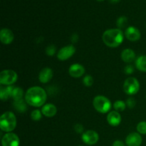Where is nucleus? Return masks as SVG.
Segmentation results:
<instances>
[{
  "label": "nucleus",
  "instance_id": "f257e3e1",
  "mask_svg": "<svg viewBox=\"0 0 146 146\" xmlns=\"http://www.w3.org/2000/svg\"><path fill=\"white\" fill-rule=\"evenodd\" d=\"M25 101L27 104L33 107L43 106L47 99L45 90L40 86H33L29 88L25 94Z\"/></svg>",
  "mask_w": 146,
  "mask_h": 146
},
{
  "label": "nucleus",
  "instance_id": "f03ea898",
  "mask_svg": "<svg viewBox=\"0 0 146 146\" xmlns=\"http://www.w3.org/2000/svg\"><path fill=\"white\" fill-rule=\"evenodd\" d=\"M124 34L120 29H110L104 31L102 40L104 44L111 48H116L123 43Z\"/></svg>",
  "mask_w": 146,
  "mask_h": 146
},
{
  "label": "nucleus",
  "instance_id": "7ed1b4c3",
  "mask_svg": "<svg viewBox=\"0 0 146 146\" xmlns=\"http://www.w3.org/2000/svg\"><path fill=\"white\" fill-rule=\"evenodd\" d=\"M17 118L11 111L4 113L0 118V128L6 133L12 132L17 127Z\"/></svg>",
  "mask_w": 146,
  "mask_h": 146
},
{
  "label": "nucleus",
  "instance_id": "20e7f679",
  "mask_svg": "<svg viewBox=\"0 0 146 146\" xmlns=\"http://www.w3.org/2000/svg\"><path fill=\"white\" fill-rule=\"evenodd\" d=\"M94 108L101 113H106L111 110L112 104L111 101L104 96H97L93 101Z\"/></svg>",
  "mask_w": 146,
  "mask_h": 146
},
{
  "label": "nucleus",
  "instance_id": "39448f33",
  "mask_svg": "<svg viewBox=\"0 0 146 146\" xmlns=\"http://www.w3.org/2000/svg\"><path fill=\"white\" fill-rule=\"evenodd\" d=\"M140 83L138 79L134 77L128 78L123 84L124 92L129 96H133L136 94L139 91Z\"/></svg>",
  "mask_w": 146,
  "mask_h": 146
},
{
  "label": "nucleus",
  "instance_id": "423d86ee",
  "mask_svg": "<svg viewBox=\"0 0 146 146\" xmlns=\"http://www.w3.org/2000/svg\"><path fill=\"white\" fill-rule=\"evenodd\" d=\"M18 79L17 72L13 70H4L0 73V84L2 85L11 86Z\"/></svg>",
  "mask_w": 146,
  "mask_h": 146
},
{
  "label": "nucleus",
  "instance_id": "0eeeda50",
  "mask_svg": "<svg viewBox=\"0 0 146 146\" xmlns=\"http://www.w3.org/2000/svg\"><path fill=\"white\" fill-rule=\"evenodd\" d=\"M1 144L2 146H19V138L14 133H7L2 137Z\"/></svg>",
  "mask_w": 146,
  "mask_h": 146
},
{
  "label": "nucleus",
  "instance_id": "6e6552de",
  "mask_svg": "<svg viewBox=\"0 0 146 146\" xmlns=\"http://www.w3.org/2000/svg\"><path fill=\"white\" fill-rule=\"evenodd\" d=\"M76 48L73 45H68L61 48L57 54V58L60 61H66L68 58L72 57L75 54Z\"/></svg>",
  "mask_w": 146,
  "mask_h": 146
},
{
  "label": "nucleus",
  "instance_id": "1a4fd4ad",
  "mask_svg": "<svg viewBox=\"0 0 146 146\" xmlns=\"http://www.w3.org/2000/svg\"><path fill=\"white\" fill-rule=\"evenodd\" d=\"M82 141L84 143L87 144L88 145H93L97 143V142L99 140V135L97 132L93 130H88L83 133L82 135Z\"/></svg>",
  "mask_w": 146,
  "mask_h": 146
},
{
  "label": "nucleus",
  "instance_id": "9d476101",
  "mask_svg": "<svg viewBox=\"0 0 146 146\" xmlns=\"http://www.w3.org/2000/svg\"><path fill=\"white\" fill-rule=\"evenodd\" d=\"M143 138L138 133H131L125 138V143L128 146H141Z\"/></svg>",
  "mask_w": 146,
  "mask_h": 146
},
{
  "label": "nucleus",
  "instance_id": "9b49d317",
  "mask_svg": "<svg viewBox=\"0 0 146 146\" xmlns=\"http://www.w3.org/2000/svg\"><path fill=\"white\" fill-rule=\"evenodd\" d=\"M14 36L12 31L9 29L4 28L0 31V41L5 45H9L14 41Z\"/></svg>",
  "mask_w": 146,
  "mask_h": 146
},
{
  "label": "nucleus",
  "instance_id": "f8f14e48",
  "mask_svg": "<svg viewBox=\"0 0 146 146\" xmlns=\"http://www.w3.org/2000/svg\"><path fill=\"white\" fill-rule=\"evenodd\" d=\"M125 36L131 41H136L141 38V34L139 29L135 27H128L125 31Z\"/></svg>",
  "mask_w": 146,
  "mask_h": 146
},
{
  "label": "nucleus",
  "instance_id": "ddd939ff",
  "mask_svg": "<svg viewBox=\"0 0 146 146\" xmlns=\"http://www.w3.org/2000/svg\"><path fill=\"white\" fill-rule=\"evenodd\" d=\"M68 74L74 78H79L85 74V68L81 64H74L69 67Z\"/></svg>",
  "mask_w": 146,
  "mask_h": 146
},
{
  "label": "nucleus",
  "instance_id": "4468645a",
  "mask_svg": "<svg viewBox=\"0 0 146 146\" xmlns=\"http://www.w3.org/2000/svg\"><path fill=\"white\" fill-rule=\"evenodd\" d=\"M107 122L111 126H118L121 123V114L116 111H111L107 115Z\"/></svg>",
  "mask_w": 146,
  "mask_h": 146
},
{
  "label": "nucleus",
  "instance_id": "2eb2a0df",
  "mask_svg": "<svg viewBox=\"0 0 146 146\" xmlns=\"http://www.w3.org/2000/svg\"><path fill=\"white\" fill-rule=\"evenodd\" d=\"M53 77V70L48 67H46L41 70L38 74V80L42 84L49 82Z\"/></svg>",
  "mask_w": 146,
  "mask_h": 146
},
{
  "label": "nucleus",
  "instance_id": "dca6fc26",
  "mask_svg": "<svg viewBox=\"0 0 146 146\" xmlns=\"http://www.w3.org/2000/svg\"><path fill=\"white\" fill-rule=\"evenodd\" d=\"M41 113L43 115L48 118H51L57 113V108L52 104H46L41 108Z\"/></svg>",
  "mask_w": 146,
  "mask_h": 146
},
{
  "label": "nucleus",
  "instance_id": "f3484780",
  "mask_svg": "<svg viewBox=\"0 0 146 146\" xmlns=\"http://www.w3.org/2000/svg\"><path fill=\"white\" fill-rule=\"evenodd\" d=\"M121 58L124 62L130 64L135 58V53L131 48H125L121 53Z\"/></svg>",
  "mask_w": 146,
  "mask_h": 146
},
{
  "label": "nucleus",
  "instance_id": "a211bd4d",
  "mask_svg": "<svg viewBox=\"0 0 146 146\" xmlns=\"http://www.w3.org/2000/svg\"><path fill=\"white\" fill-rule=\"evenodd\" d=\"M135 66L139 71L146 72V56H140L135 60Z\"/></svg>",
  "mask_w": 146,
  "mask_h": 146
},
{
  "label": "nucleus",
  "instance_id": "6ab92c4d",
  "mask_svg": "<svg viewBox=\"0 0 146 146\" xmlns=\"http://www.w3.org/2000/svg\"><path fill=\"white\" fill-rule=\"evenodd\" d=\"M14 87L11 86H7L5 88H1L0 90V98L2 101H6L9 97H11V93Z\"/></svg>",
  "mask_w": 146,
  "mask_h": 146
},
{
  "label": "nucleus",
  "instance_id": "aec40b11",
  "mask_svg": "<svg viewBox=\"0 0 146 146\" xmlns=\"http://www.w3.org/2000/svg\"><path fill=\"white\" fill-rule=\"evenodd\" d=\"M24 96V91L19 87H14L11 93V97H12L14 101H19L22 99V97Z\"/></svg>",
  "mask_w": 146,
  "mask_h": 146
},
{
  "label": "nucleus",
  "instance_id": "412c9836",
  "mask_svg": "<svg viewBox=\"0 0 146 146\" xmlns=\"http://www.w3.org/2000/svg\"><path fill=\"white\" fill-rule=\"evenodd\" d=\"M126 107V103L124 102L123 101L121 100H117L114 102L113 104V108L118 112H121V111H123L125 109Z\"/></svg>",
  "mask_w": 146,
  "mask_h": 146
},
{
  "label": "nucleus",
  "instance_id": "4be33fe9",
  "mask_svg": "<svg viewBox=\"0 0 146 146\" xmlns=\"http://www.w3.org/2000/svg\"><path fill=\"white\" fill-rule=\"evenodd\" d=\"M14 107H15L17 111H20V112H24L27 109L25 103L22 99L19 100V101H14Z\"/></svg>",
  "mask_w": 146,
  "mask_h": 146
},
{
  "label": "nucleus",
  "instance_id": "5701e85b",
  "mask_svg": "<svg viewBox=\"0 0 146 146\" xmlns=\"http://www.w3.org/2000/svg\"><path fill=\"white\" fill-rule=\"evenodd\" d=\"M128 24V19H127L126 17H124V16H122V17H120L119 18L117 19V27H118V29H122L124 28L125 26Z\"/></svg>",
  "mask_w": 146,
  "mask_h": 146
},
{
  "label": "nucleus",
  "instance_id": "b1692460",
  "mask_svg": "<svg viewBox=\"0 0 146 146\" xmlns=\"http://www.w3.org/2000/svg\"><path fill=\"white\" fill-rule=\"evenodd\" d=\"M42 113L41 111L38 109L34 110L31 113V118L33 121H38L41 119L42 118Z\"/></svg>",
  "mask_w": 146,
  "mask_h": 146
},
{
  "label": "nucleus",
  "instance_id": "393cba45",
  "mask_svg": "<svg viewBox=\"0 0 146 146\" xmlns=\"http://www.w3.org/2000/svg\"><path fill=\"white\" fill-rule=\"evenodd\" d=\"M137 131L138 133L145 135L146 134V121H141L137 125Z\"/></svg>",
  "mask_w": 146,
  "mask_h": 146
},
{
  "label": "nucleus",
  "instance_id": "a878e982",
  "mask_svg": "<svg viewBox=\"0 0 146 146\" xmlns=\"http://www.w3.org/2000/svg\"><path fill=\"white\" fill-rule=\"evenodd\" d=\"M83 83H84V86L87 87H91L94 84V78L91 76L86 75L83 79Z\"/></svg>",
  "mask_w": 146,
  "mask_h": 146
},
{
  "label": "nucleus",
  "instance_id": "bb28decb",
  "mask_svg": "<svg viewBox=\"0 0 146 146\" xmlns=\"http://www.w3.org/2000/svg\"><path fill=\"white\" fill-rule=\"evenodd\" d=\"M56 48L54 45H49L46 48V53L49 56H53L56 54Z\"/></svg>",
  "mask_w": 146,
  "mask_h": 146
},
{
  "label": "nucleus",
  "instance_id": "cd10ccee",
  "mask_svg": "<svg viewBox=\"0 0 146 146\" xmlns=\"http://www.w3.org/2000/svg\"><path fill=\"white\" fill-rule=\"evenodd\" d=\"M135 104H136V103H135V100L133 98H132V97H131V98L127 99L126 106L129 108H133L134 107H135Z\"/></svg>",
  "mask_w": 146,
  "mask_h": 146
},
{
  "label": "nucleus",
  "instance_id": "c85d7f7f",
  "mask_svg": "<svg viewBox=\"0 0 146 146\" xmlns=\"http://www.w3.org/2000/svg\"><path fill=\"white\" fill-rule=\"evenodd\" d=\"M124 72L126 74L129 75V74H132L134 72V68L133 66L131 65H128L127 66L125 67L124 68Z\"/></svg>",
  "mask_w": 146,
  "mask_h": 146
},
{
  "label": "nucleus",
  "instance_id": "c756f323",
  "mask_svg": "<svg viewBox=\"0 0 146 146\" xmlns=\"http://www.w3.org/2000/svg\"><path fill=\"white\" fill-rule=\"evenodd\" d=\"M74 130H75L76 132L78 133H83V131H84V127H83V125H81V124H76V125H74Z\"/></svg>",
  "mask_w": 146,
  "mask_h": 146
},
{
  "label": "nucleus",
  "instance_id": "7c9ffc66",
  "mask_svg": "<svg viewBox=\"0 0 146 146\" xmlns=\"http://www.w3.org/2000/svg\"><path fill=\"white\" fill-rule=\"evenodd\" d=\"M112 146H125V144H124V143L123 142V141H118V140H117V141H114Z\"/></svg>",
  "mask_w": 146,
  "mask_h": 146
},
{
  "label": "nucleus",
  "instance_id": "2f4dec72",
  "mask_svg": "<svg viewBox=\"0 0 146 146\" xmlns=\"http://www.w3.org/2000/svg\"><path fill=\"white\" fill-rule=\"evenodd\" d=\"M120 1H121V0H110V1H111V3H118Z\"/></svg>",
  "mask_w": 146,
  "mask_h": 146
},
{
  "label": "nucleus",
  "instance_id": "473e14b6",
  "mask_svg": "<svg viewBox=\"0 0 146 146\" xmlns=\"http://www.w3.org/2000/svg\"><path fill=\"white\" fill-rule=\"evenodd\" d=\"M97 1H104V0H97Z\"/></svg>",
  "mask_w": 146,
  "mask_h": 146
},
{
  "label": "nucleus",
  "instance_id": "72a5a7b5",
  "mask_svg": "<svg viewBox=\"0 0 146 146\" xmlns=\"http://www.w3.org/2000/svg\"><path fill=\"white\" fill-rule=\"evenodd\" d=\"M79 146H82V145H79Z\"/></svg>",
  "mask_w": 146,
  "mask_h": 146
}]
</instances>
